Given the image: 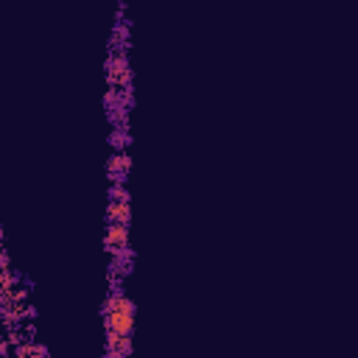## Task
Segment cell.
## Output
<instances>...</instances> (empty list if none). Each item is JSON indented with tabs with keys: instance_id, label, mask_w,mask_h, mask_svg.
<instances>
[{
	"instance_id": "3",
	"label": "cell",
	"mask_w": 358,
	"mask_h": 358,
	"mask_svg": "<svg viewBox=\"0 0 358 358\" xmlns=\"http://www.w3.org/2000/svg\"><path fill=\"white\" fill-rule=\"evenodd\" d=\"M109 224H129V202H112L109 205Z\"/></svg>"
},
{
	"instance_id": "2",
	"label": "cell",
	"mask_w": 358,
	"mask_h": 358,
	"mask_svg": "<svg viewBox=\"0 0 358 358\" xmlns=\"http://www.w3.org/2000/svg\"><path fill=\"white\" fill-rule=\"evenodd\" d=\"M129 243V232L123 224H109L106 227V249L109 252H126Z\"/></svg>"
},
{
	"instance_id": "1",
	"label": "cell",
	"mask_w": 358,
	"mask_h": 358,
	"mask_svg": "<svg viewBox=\"0 0 358 358\" xmlns=\"http://www.w3.org/2000/svg\"><path fill=\"white\" fill-rule=\"evenodd\" d=\"M104 319H106V333H115V336L129 339L132 336V327H135V305L123 294H112L109 300H106Z\"/></svg>"
}]
</instances>
